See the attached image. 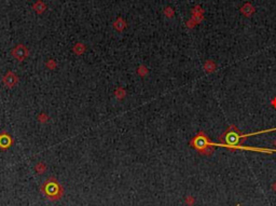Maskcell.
I'll use <instances>...</instances> for the list:
<instances>
[{
	"label": "cell",
	"instance_id": "cell-1",
	"mask_svg": "<svg viewBox=\"0 0 276 206\" xmlns=\"http://www.w3.org/2000/svg\"><path fill=\"white\" fill-rule=\"evenodd\" d=\"M276 131V128H271V130H263L259 132L251 133V134H242L235 125H230L225 132L219 136V139L222 144H216V142H209V146L212 147H224L230 150H248V151H257V152H263V153H274L276 152V149H268V148H259V147H245L242 146V142L246 139V137H250L253 135L263 134V133H269Z\"/></svg>",
	"mask_w": 276,
	"mask_h": 206
},
{
	"label": "cell",
	"instance_id": "cell-2",
	"mask_svg": "<svg viewBox=\"0 0 276 206\" xmlns=\"http://www.w3.org/2000/svg\"><path fill=\"white\" fill-rule=\"evenodd\" d=\"M41 192L50 201H57L62 198L64 190L55 178H49L41 186Z\"/></svg>",
	"mask_w": 276,
	"mask_h": 206
},
{
	"label": "cell",
	"instance_id": "cell-3",
	"mask_svg": "<svg viewBox=\"0 0 276 206\" xmlns=\"http://www.w3.org/2000/svg\"><path fill=\"white\" fill-rule=\"evenodd\" d=\"M209 142H210L209 137L204 132H200L196 136H194L191 139L190 146L193 147L195 150H198L200 152L201 150L205 149L206 147H209Z\"/></svg>",
	"mask_w": 276,
	"mask_h": 206
},
{
	"label": "cell",
	"instance_id": "cell-4",
	"mask_svg": "<svg viewBox=\"0 0 276 206\" xmlns=\"http://www.w3.org/2000/svg\"><path fill=\"white\" fill-rule=\"evenodd\" d=\"M28 54H29V52H28L27 48H26L25 45H23V44L16 45V47L12 50L13 57L16 58L19 62H23L25 58H27Z\"/></svg>",
	"mask_w": 276,
	"mask_h": 206
},
{
	"label": "cell",
	"instance_id": "cell-5",
	"mask_svg": "<svg viewBox=\"0 0 276 206\" xmlns=\"http://www.w3.org/2000/svg\"><path fill=\"white\" fill-rule=\"evenodd\" d=\"M2 82H3V84L6 85V87H13L17 84V82H19V78H17V76L14 74V72L9 71V72H6V74L3 77Z\"/></svg>",
	"mask_w": 276,
	"mask_h": 206
},
{
	"label": "cell",
	"instance_id": "cell-6",
	"mask_svg": "<svg viewBox=\"0 0 276 206\" xmlns=\"http://www.w3.org/2000/svg\"><path fill=\"white\" fill-rule=\"evenodd\" d=\"M13 145V139L8 133H0V149L6 150Z\"/></svg>",
	"mask_w": 276,
	"mask_h": 206
},
{
	"label": "cell",
	"instance_id": "cell-7",
	"mask_svg": "<svg viewBox=\"0 0 276 206\" xmlns=\"http://www.w3.org/2000/svg\"><path fill=\"white\" fill-rule=\"evenodd\" d=\"M240 11H242L243 14H245L246 16H250V15L253 14V12H255V9H253V6H251L250 3H248V2H247V3L245 4V6H243L242 9H240Z\"/></svg>",
	"mask_w": 276,
	"mask_h": 206
},
{
	"label": "cell",
	"instance_id": "cell-8",
	"mask_svg": "<svg viewBox=\"0 0 276 206\" xmlns=\"http://www.w3.org/2000/svg\"><path fill=\"white\" fill-rule=\"evenodd\" d=\"M73 52L76 54H78V55H80V54H82L83 52L85 51V47L83 44H81V43H77L76 45L73 47Z\"/></svg>",
	"mask_w": 276,
	"mask_h": 206
},
{
	"label": "cell",
	"instance_id": "cell-9",
	"mask_svg": "<svg viewBox=\"0 0 276 206\" xmlns=\"http://www.w3.org/2000/svg\"><path fill=\"white\" fill-rule=\"evenodd\" d=\"M214 150H215V147L209 146V147H206L205 149H203V150H201L200 153L203 155H210L212 152H214Z\"/></svg>",
	"mask_w": 276,
	"mask_h": 206
},
{
	"label": "cell",
	"instance_id": "cell-10",
	"mask_svg": "<svg viewBox=\"0 0 276 206\" xmlns=\"http://www.w3.org/2000/svg\"><path fill=\"white\" fill-rule=\"evenodd\" d=\"M215 67H216V66H215V64L211 62V61H208L206 64H205V70H206L207 72L212 71V70L215 69Z\"/></svg>",
	"mask_w": 276,
	"mask_h": 206
},
{
	"label": "cell",
	"instance_id": "cell-11",
	"mask_svg": "<svg viewBox=\"0 0 276 206\" xmlns=\"http://www.w3.org/2000/svg\"><path fill=\"white\" fill-rule=\"evenodd\" d=\"M44 170H45V165L43 163H38L36 165V172L38 174H43Z\"/></svg>",
	"mask_w": 276,
	"mask_h": 206
},
{
	"label": "cell",
	"instance_id": "cell-12",
	"mask_svg": "<svg viewBox=\"0 0 276 206\" xmlns=\"http://www.w3.org/2000/svg\"><path fill=\"white\" fill-rule=\"evenodd\" d=\"M124 95H125V91H124L122 87H120V89H118L117 91H115V96H117L118 98H122Z\"/></svg>",
	"mask_w": 276,
	"mask_h": 206
},
{
	"label": "cell",
	"instance_id": "cell-13",
	"mask_svg": "<svg viewBox=\"0 0 276 206\" xmlns=\"http://www.w3.org/2000/svg\"><path fill=\"white\" fill-rule=\"evenodd\" d=\"M138 72H139L140 76H144V74H147V68L144 66H140L139 67V70H138Z\"/></svg>",
	"mask_w": 276,
	"mask_h": 206
},
{
	"label": "cell",
	"instance_id": "cell-14",
	"mask_svg": "<svg viewBox=\"0 0 276 206\" xmlns=\"http://www.w3.org/2000/svg\"><path fill=\"white\" fill-rule=\"evenodd\" d=\"M38 119L40 120L41 122H45V121H48V119H49V117H47V116H45V115H43V113H42V115H41V116H39V117H38Z\"/></svg>",
	"mask_w": 276,
	"mask_h": 206
},
{
	"label": "cell",
	"instance_id": "cell-15",
	"mask_svg": "<svg viewBox=\"0 0 276 206\" xmlns=\"http://www.w3.org/2000/svg\"><path fill=\"white\" fill-rule=\"evenodd\" d=\"M47 66L51 67V68H54V67H55V66H56V64H55V63H54V62H53V61H50V62H49V63H48V64H47Z\"/></svg>",
	"mask_w": 276,
	"mask_h": 206
},
{
	"label": "cell",
	"instance_id": "cell-16",
	"mask_svg": "<svg viewBox=\"0 0 276 206\" xmlns=\"http://www.w3.org/2000/svg\"><path fill=\"white\" fill-rule=\"evenodd\" d=\"M272 105H273V106H274V107H276V98H274V99L272 100Z\"/></svg>",
	"mask_w": 276,
	"mask_h": 206
},
{
	"label": "cell",
	"instance_id": "cell-17",
	"mask_svg": "<svg viewBox=\"0 0 276 206\" xmlns=\"http://www.w3.org/2000/svg\"><path fill=\"white\" fill-rule=\"evenodd\" d=\"M274 145H275V146H276V141H274Z\"/></svg>",
	"mask_w": 276,
	"mask_h": 206
},
{
	"label": "cell",
	"instance_id": "cell-18",
	"mask_svg": "<svg viewBox=\"0 0 276 206\" xmlns=\"http://www.w3.org/2000/svg\"><path fill=\"white\" fill-rule=\"evenodd\" d=\"M237 206H238V205H237Z\"/></svg>",
	"mask_w": 276,
	"mask_h": 206
}]
</instances>
